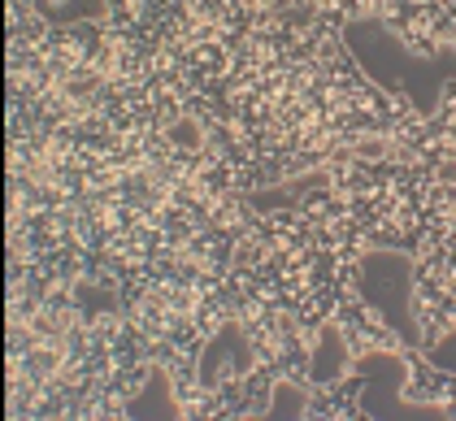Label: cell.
<instances>
[{
  "label": "cell",
  "instance_id": "1",
  "mask_svg": "<svg viewBox=\"0 0 456 421\" xmlns=\"http://www.w3.org/2000/svg\"><path fill=\"white\" fill-rule=\"evenodd\" d=\"M4 9H9V22H22V18L39 13V0H4Z\"/></svg>",
  "mask_w": 456,
  "mask_h": 421
},
{
  "label": "cell",
  "instance_id": "2",
  "mask_svg": "<svg viewBox=\"0 0 456 421\" xmlns=\"http://www.w3.org/2000/svg\"><path fill=\"white\" fill-rule=\"evenodd\" d=\"M74 4H78V0H39L44 13H53V9H74Z\"/></svg>",
  "mask_w": 456,
  "mask_h": 421
}]
</instances>
